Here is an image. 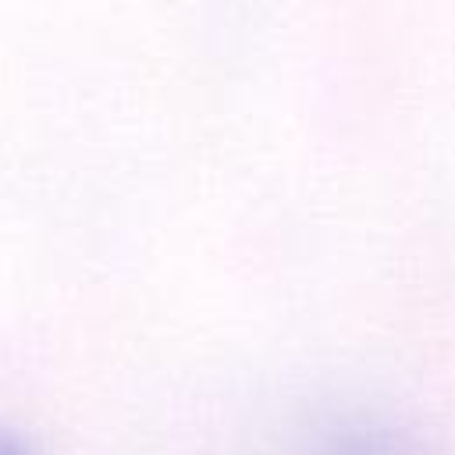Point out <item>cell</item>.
Wrapping results in <instances>:
<instances>
[{"label": "cell", "instance_id": "cell-1", "mask_svg": "<svg viewBox=\"0 0 455 455\" xmlns=\"http://www.w3.org/2000/svg\"><path fill=\"white\" fill-rule=\"evenodd\" d=\"M327 455H398V451L380 434H352V437H341Z\"/></svg>", "mask_w": 455, "mask_h": 455}]
</instances>
